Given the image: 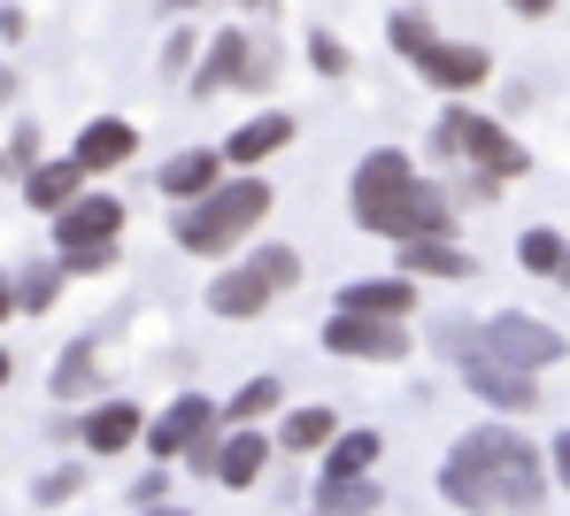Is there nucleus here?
Returning a JSON list of instances; mask_svg holds the SVG:
<instances>
[{
	"instance_id": "nucleus-12",
	"label": "nucleus",
	"mask_w": 570,
	"mask_h": 516,
	"mask_svg": "<svg viewBox=\"0 0 570 516\" xmlns=\"http://www.w3.org/2000/svg\"><path fill=\"white\" fill-rule=\"evenodd\" d=\"M200 301H208V316H224V324H255V316H271L278 294H271V278H263L247 255H232V262L208 278V294H200Z\"/></svg>"
},
{
	"instance_id": "nucleus-38",
	"label": "nucleus",
	"mask_w": 570,
	"mask_h": 516,
	"mask_svg": "<svg viewBox=\"0 0 570 516\" xmlns=\"http://www.w3.org/2000/svg\"><path fill=\"white\" fill-rule=\"evenodd\" d=\"M509 8H517V16H532V23H540V16H556V0H509Z\"/></svg>"
},
{
	"instance_id": "nucleus-20",
	"label": "nucleus",
	"mask_w": 570,
	"mask_h": 516,
	"mask_svg": "<svg viewBox=\"0 0 570 516\" xmlns=\"http://www.w3.org/2000/svg\"><path fill=\"white\" fill-rule=\"evenodd\" d=\"M155 186H163V201H170V208L208 201V194L224 186V155H216V147H178V155L155 170Z\"/></svg>"
},
{
	"instance_id": "nucleus-27",
	"label": "nucleus",
	"mask_w": 570,
	"mask_h": 516,
	"mask_svg": "<svg viewBox=\"0 0 570 516\" xmlns=\"http://www.w3.org/2000/svg\"><path fill=\"white\" fill-rule=\"evenodd\" d=\"M563 231H556V224H532V231H524V239H517V262H524V270H532V278H556V270H563Z\"/></svg>"
},
{
	"instance_id": "nucleus-9",
	"label": "nucleus",
	"mask_w": 570,
	"mask_h": 516,
	"mask_svg": "<svg viewBox=\"0 0 570 516\" xmlns=\"http://www.w3.org/2000/svg\"><path fill=\"white\" fill-rule=\"evenodd\" d=\"M55 224V255H70V247H124V224H131V208L116 201V194H78V201L62 208V216H47Z\"/></svg>"
},
{
	"instance_id": "nucleus-2",
	"label": "nucleus",
	"mask_w": 570,
	"mask_h": 516,
	"mask_svg": "<svg viewBox=\"0 0 570 516\" xmlns=\"http://www.w3.org/2000/svg\"><path fill=\"white\" fill-rule=\"evenodd\" d=\"M347 216H355L371 239H393V247H409V239H455V201H448V186H432L409 147H371V155L355 162V178H347Z\"/></svg>"
},
{
	"instance_id": "nucleus-5",
	"label": "nucleus",
	"mask_w": 570,
	"mask_h": 516,
	"mask_svg": "<svg viewBox=\"0 0 570 516\" xmlns=\"http://www.w3.org/2000/svg\"><path fill=\"white\" fill-rule=\"evenodd\" d=\"M463 339H471V355L501 363V370H517V378H540V370H556V363L570 355L563 331L540 324V316H524V309H493L485 324H463Z\"/></svg>"
},
{
	"instance_id": "nucleus-10",
	"label": "nucleus",
	"mask_w": 570,
	"mask_h": 516,
	"mask_svg": "<svg viewBox=\"0 0 570 516\" xmlns=\"http://www.w3.org/2000/svg\"><path fill=\"white\" fill-rule=\"evenodd\" d=\"M216 424H224V416H216V401H208V394H178L170 409H155V416H147L139 447H147V463H163V470H170V463L186 455L193 439H200V431H216Z\"/></svg>"
},
{
	"instance_id": "nucleus-3",
	"label": "nucleus",
	"mask_w": 570,
	"mask_h": 516,
	"mask_svg": "<svg viewBox=\"0 0 570 516\" xmlns=\"http://www.w3.org/2000/svg\"><path fill=\"white\" fill-rule=\"evenodd\" d=\"M271 208H278L271 178L247 170V178H224L208 201L178 208V216H170V239H178V255H193V262H232V255L271 224Z\"/></svg>"
},
{
	"instance_id": "nucleus-21",
	"label": "nucleus",
	"mask_w": 570,
	"mask_h": 516,
	"mask_svg": "<svg viewBox=\"0 0 570 516\" xmlns=\"http://www.w3.org/2000/svg\"><path fill=\"white\" fill-rule=\"evenodd\" d=\"M16 186H23V208H39V216H62V208L86 194V170H78L70 155H47V162H31Z\"/></svg>"
},
{
	"instance_id": "nucleus-34",
	"label": "nucleus",
	"mask_w": 570,
	"mask_h": 516,
	"mask_svg": "<svg viewBox=\"0 0 570 516\" xmlns=\"http://www.w3.org/2000/svg\"><path fill=\"white\" fill-rule=\"evenodd\" d=\"M193 70V31H170V47H163V78H186Z\"/></svg>"
},
{
	"instance_id": "nucleus-19",
	"label": "nucleus",
	"mask_w": 570,
	"mask_h": 516,
	"mask_svg": "<svg viewBox=\"0 0 570 516\" xmlns=\"http://www.w3.org/2000/svg\"><path fill=\"white\" fill-rule=\"evenodd\" d=\"M393 278H409V286H424V278H440V286H463L478 278V255L471 247H455V239H409V247H393Z\"/></svg>"
},
{
	"instance_id": "nucleus-41",
	"label": "nucleus",
	"mask_w": 570,
	"mask_h": 516,
	"mask_svg": "<svg viewBox=\"0 0 570 516\" xmlns=\"http://www.w3.org/2000/svg\"><path fill=\"white\" fill-rule=\"evenodd\" d=\"M139 516H193V509H178V502H163V509H139Z\"/></svg>"
},
{
	"instance_id": "nucleus-43",
	"label": "nucleus",
	"mask_w": 570,
	"mask_h": 516,
	"mask_svg": "<svg viewBox=\"0 0 570 516\" xmlns=\"http://www.w3.org/2000/svg\"><path fill=\"white\" fill-rule=\"evenodd\" d=\"M0 101H16V78H8V70H0Z\"/></svg>"
},
{
	"instance_id": "nucleus-40",
	"label": "nucleus",
	"mask_w": 570,
	"mask_h": 516,
	"mask_svg": "<svg viewBox=\"0 0 570 516\" xmlns=\"http://www.w3.org/2000/svg\"><path fill=\"white\" fill-rule=\"evenodd\" d=\"M232 8H247V16H271V8H278V0H232Z\"/></svg>"
},
{
	"instance_id": "nucleus-23",
	"label": "nucleus",
	"mask_w": 570,
	"mask_h": 516,
	"mask_svg": "<svg viewBox=\"0 0 570 516\" xmlns=\"http://www.w3.org/2000/svg\"><path fill=\"white\" fill-rule=\"evenodd\" d=\"M278 409H285V386L263 370V378H247L232 401H216V416H224V431H239V424H278Z\"/></svg>"
},
{
	"instance_id": "nucleus-31",
	"label": "nucleus",
	"mask_w": 570,
	"mask_h": 516,
	"mask_svg": "<svg viewBox=\"0 0 570 516\" xmlns=\"http://www.w3.org/2000/svg\"><path fill=\"white\" fill-rule=\"evenodd\" d=\"M308 62H316L324 78H347V70H355V54H347V39H332V31H308Z\"/></svg>"
},
{
	"instance_id": "nucleus-6",
	"label": "nucleus",
	"mask_w": 570,
	"mask_h": 516,
	"mask_svg": "<svg viewBox=\"0 0 570 516\" xmlns=\"http://www.w3.org/2000/svg\"><path fill=\"white\" fill-rule=\"evenodd\" d=\"M278 78V62L247 39V23H232V31H216L208 47H200V62L186 70L193 101H216V93H263Z\"/></svg>"
},
{
	"instance_id": "nucleus-45",
	"label": "nucleus",
	"mask_w": 570,
	"mask_h": 516,
	"mask_svg": "<svg viewBox=\"0 0 570 516\" xmlns=\"http://www.w3.org/2000/svg\"><path fill=\"white\" fill-rule=\"evenodd\" d=\"M0 178H8V155H0Z\"/></svg>"
},
{
	"instance_id": "nucleus-30",
	"label": "nucleus",
	"mask_w": 570,
	"mask_h": 516,
	"mask_svg": "<svg viewBox=\"0 0 570 516\" xmlns=\"http://www.w3.org/2000/svg\"><path fill=\"white\" fill-rule=\"evenodd\" d=\"M116 262H124V247H70V255H55V270H62L70 286H78V278H108Z\"/></svg>"
},
{
	"instance_id": "nucleus-26",
	"label": "nucleus",
	"mask_w": 570,
	"mask_h": 516,
	"mask_svg": "<svg viewBox=\"0 0 570 516\" xmlns=\"http://www.w3.org/2000/svg\"><path fill=\"white\" fill-rule=\"evenodd\" d=\"M385 39H393V54H409V70H416V62L440 47V31H432V16H424V8H393Z\"/></svg>"
},
{
	"instance_id": "nucleus-11",
	"label": "nucleus",
	"mask_w": 570,
	"mask_h": 516,
	"mask_svg": "<svg viewBox=\"0 0 570 516\" xmlns=\"http://www.w3.org/2000/svg\"><path fill=\"white\" fill-rule=\"evenodd\" d=\"M271 424H239V431H224L216 439V463H208V486H224V494H255L263 486V470H271Z\"/></svg>"
},
{
	"instance_id": "nucleus-32",
	"label": "nucleus",
	"mask_w": 570,
	"mask_h": 516,
	"mask_svg": "<svg viewBox=\"0 0 570 516\" xmlns=\"http://www.w3.org/2000/svg\"><path fill=\"white\" fill-rule=\"evenodd\" d=\"M0 155H8V178H23L31 162H47V155H39V123H16V139H8Z\"/></svg>"
},
{
	"instance_id": "nucleus-42",
	"label": "nucleus",
	"mask_w": 570,
	"mask_h": 516,
	"mask_svg": "<svg viewBox=\"0 0 570 516\" xmlns=\"http://www.w3.org/2000/svg\"><path fill=\"white\" fill-rule=\"evenodd\" d=\"M163 8H170V16H193V8H200V0H163Z\"/></svg>"
},
{
	"instance_id": "nucleus-16",
	"label": "nucleus",
	"mask_w": 570,
	"mask_h": 516,
	"mask_svg": "<svg viewBox=\"0 0 570 516\" xmlns=\"http://www.w3.org/2000/svg\"><path fill=\"white\" fill-rule=\"evenodd\" d=\"M385 463V431L379 424H340V439L316 455V486H340V478H379Z\"/></svg>"
},
{
	"instance_id": "nucleus-39",
	"label": "nucleus",
	"mask_w": 570,
	"mask_h": 516,
	"mask_svg": "<svg viewBox=\"0 0 570 516\" xmlns=\"http://www.w3.org/2000/svg\"><path fill=\"white\" fill-rule=\"evenodd\" d=\"M16 386V355H8V339H0V394Z\"/></svg>"
},
{
	"instance_id": "nucleus-17",
	"label": "nucleus",
	"mask_w": 570,
	"mask_h": 516,
	"mask_svg": "<svg viewBox=\"0 0 570 516\" xmlns=\"http://www.w3.org/2000/svg\"><path fill=\"white\" fill-rule=\"evenodd\" d=\"M293 131H301V123H293L285 108H263V116H247V123H239L216 155H224V170H263L271 155H285V147H293Z\"/></svg>"
},
{
	"instance_id": "nucleus-24",
	"label": "nucleus",
	"mask_w": 570,
	"mask_h": 516,
	"mask_svg": "<svg viewBox=\"0 0 570 516\" xmlns=\"http://www.w3.org/2000/svg\"><path fill=\"white\" fill-rule=\"evenodd\" d=\"M16 278V316H47L55 301H62V270H55V255H39V262H23V270H8Z\"/></svg>"
},
{
	"instance_id": "nucleus-14",
	"label": "nucleus",
	"mask_w": 570,
	"mask_h": 516,
	"mask_svg": "<svg viewBox=\"0 0 570 516\" xmlns=\"http://www.w3.org/2000/svg\"><path fill=\"white\" fill-rule=\"evenodd\" d=\"M416 78H424V86H440L448 101H463V93H478V86L493 78V54L471 47V39H440V47L416 62Z\"/></svg>"
},
{
	"instance_id": "nucleus-25",
	"label": "nucleus",
	"mask_w": 570,
	"mask_h": 516,
	"mask_svg": "<svg viewBox=\"0 0 570 516\" xmlns=\"http://www.w3.org/2000/svg\"><path fill=\"white\" fill-rule=\"evenodd\" d=\"M385 486L379 478H340V486H316V509L308 516H379Z\"/></svg>"
},
{
	"instance_id": "nucleus-22",
	"label": "nucleus",
	"mask_w": 570,
	"mask_h": 516,
	"mask_svg": "<svg viewBox=\"0 0 570 516\" xmlns=\"http://www.w3.org/2000/svg\"><path fill=\"white\" fill-rule=\"evenodd\" d=\"M332 439H340V409H324V401L278 409V431H271V447H278V455H324Z\"/></svg>"
},
{
	"instance_id": "nucleus-8",
	"label": "nucleus",
	"mask_w": 570,
	"mask_h": 516,
	"mask_svg": "<svg viewBox=\"0 0 570 516\" xmlns=\"http://www.w3.org/2000/svg\"><path fill=\"white\" fill-rule=\"evenodd\" d=\"M139 431H147V409H139L131 394H100V401L78 409V455H86V463H100V455H131Z\"/></svg>"
},
{
	"instance_id": "nucleus-29",
	"label": "nucleus",
	"mask_w": 570,
	"mask_h": 516,
	"mask_svg": "<svg viewBox=\"0 0 570 516\" xmlns=\"http://www.w3.org/2000/svg\"><path fill=\"white\" fill-rule=\"evenodd\" d=\"M78 494H86V463H55V470H39V486H31L39 509H70Z\"/></svg>"
},
{
	"instance_id": "nucleus-13",
	"label": "nucleus",
	"mask_w": 570,
	"mask_h": 516,
	"mask_svg": "<svg viewBox=\"0 0 570 516\" xmlns=\"http://www.w3.org/2000/svg\"><path fill=\"white\" fill-rule=\"evenodd\" d=\"M100 386H108L100 331H86V339H70V347L55 355V370H47V394H55L62 409H86V401H100Z\"/></svg>"
},
{
	"instance_id": "nucleus-28",
	"label": "nucleus",
	"mask_w": 570,
	"mask_h": 516,
	"mask_svg": "<svg viewBox=\"0 0 570 516\" xmlns=\"http://www.w3.org/2000/svg\"><path fill=\"white\" fill-rule=\"evenodd\" d=\"M247 262L271 278V294H278V301L293 294V286H301V255H293L285 239H255V247H247Z\"/></svg>"
},
{
	"instance_id": "nucleus-44",
	"label": "nucleus",
	"mask_w": 570,
	"mask_h": 516,
	"mask_svg": "<svg viewBox=\"0 0 570 516\" xmlns=\"http://www.w3.org/2000/svg\"><path fill=\"white\" fill-rule=\"evenodd\" d=\"M556 286H570V247H563V270H556Z\"/></svg>"
},
{
	"instance_id": "nucleus-37",
	"label": "nucleus",
	"mask_w": 570,
	"mask_h": 516,
	"mask_svg": "<svg viewBox=\"0 0 570 516\" xmlns=\"http://www.w3.org/2000/svg\"><path fill=\"white\" fill-rule=\"evenodd\" d=\"M8 316H16V278L0 270V331H8Z\"/></svg>"
},
{
	"instance_id": "nucleus-33",
	"label": "nucleus",
	"mask_w": 570,
	"mask_h": 516,
	"mask_svg": "<svg viewBox=\"0 0 570 516\" xmlns=\"http://www.w3.org/2000/svg\"><path fill=\"white\" fill-rule=\"evenodd\" d=\"M163 502H170V470H163V463H147V470L131 478V509H163Z\"/></svg>"
},
{
	"instance_id": "nucleus-36",
	"label": "nucleus",
	"mask_w": 570,
	"mask_h": 516,
	"mask_svg": "<svg viewBox=\"0 0 570 516\" xmlns=\"http://www.w3.org/2000/svg\"><path fill=\"white\" fill-rule=\"evenodd\" d=\"M47 439H55V447H78V409L55 416V424H47Z\"/></svg>"
},
{
	"instance_id": "nucleus-4",
	"label": "nucleus",
	"mask_w": 570,
	"mask_h": 516,
	"mask_svg": "<svg viewBox=\"0 0 570 516\" xmlns=\"http://www.w3.org/2000/svg\"><path fill=\"white\" fill-rule=\"evenodd\" d=\"M432 162H455L463 178H485V186H517L532 178V147L517 131H501V116H478L471 101H448L440 123H432Z\"/></svg>"
},
{
	"instance_id": "nucleus-15",
	"label": "nucleus",
	"mask_w": 570,
	"mask_h": 516,
	"mask_svg": "<svg viewBox=\"0 0 570 516\" xmlns=\"http://www.w3.org/2000/svg\"><path fill=\"white\" fill-rule=\"evenodd\" d=\"M139 155V123L131 116H94L78 139H70V162L86 170V178H108V170H124Z\"/></svg>"
},
{
	"instance_id": "nucleus-1",
	"label": "nucleus",
	"mask_w": 570,
	"mask_h": 516,
	"mask_svg": "<svg viewBox=\"0 0 570 516\" xmlns=\"http://www.w3.org/2000/svg\"><path fill=\"white\" fill-rule=\"evenodd\" d=\"M440 502L463 516H540L548 509V455L517 424H471L440 455Z\"/></svg>"
},
{
	"instance_id": "nucleus-18",
	"label": "nucleus",
	"mask_w": 570,
	"mask_h": 516,
	"mask_svg": "<svg viewBox=\"0 0 570 516\" xmlns=\"http://www.w3.org/2000/svg\"><path fill=\"white\" fill-rule=\"evenodd\" d=\"M332 309H347V316H385V324H409V316L424 309V286H409V278H347V286L332 294Z\"/></svg>"
},
{
	"instance_id": "nucleus-7",
	"label": "nucleus",
	"mask_w": 570,
	"mask_h": 516,
	"mask_svg": "<svg viewBox=\"0 0 570 516\" xmlns=\"http://www.w3.org/2000/svg\"><path fill=\"white\" fill-rule=\"evenodd\" d=\"M316 339H324V355H340V363H409V347H416V339H409V324H385V316H347V309H332L324 316V331H316Z\"/></svg>"
},
{
	"instance_id": "nucleus-35",
	"label": "nucleus",
	"mask_w": 570,
	"mask_h": 516,
	"mask_svg": "<svg viewBox=\"0 0 570 516\" xmlns=\"http://www.w3.org/2000/svg\"><path fill=\"white\" fill-rule=\"evenodd\" d=\"M548 478L570 494V431H556V447H548Z\"/></svg>"
}]
</instances>
